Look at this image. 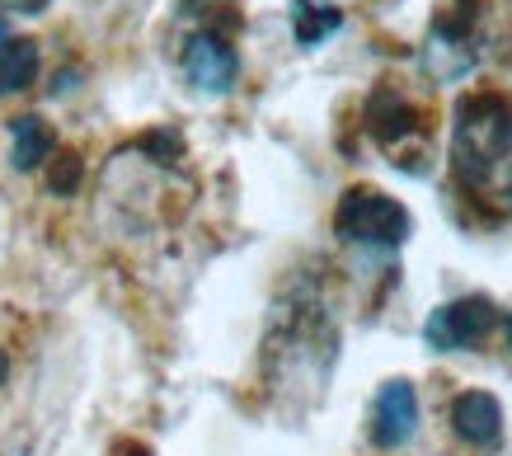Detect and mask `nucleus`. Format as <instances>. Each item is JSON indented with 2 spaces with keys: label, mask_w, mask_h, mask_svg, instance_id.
Here are the masks:
<instances>
[{
  "label": "nucleus",
  "mask_w": 512,
  "mask_h": 456,
  "mask_svg": "<svg viewBox=\"0 0 512 456\" xmlns=\"http://www.w3.org/2000/svg\"><path fill=\"white\" fill-rule=\"evenodd\" d=\"M451 424L470 447H494L503 438V405L489 391H466L451 405Z\"/></svg>",
  "instance_id": "obj_8"
},
{
  "label": "nucleus",
  "mask_w": 512,
  "mask_h": 456,
  "mask_svg": "<svg viewBox=\"0 0 512 456\" xmlns=\"http://www.w3.org/2000/svg\"><path fill=\"white\" fill-rule=\"evenodd\" d=\"M137 146H141V151H151V156H160L165 165H170V160H179V132H170V127H160V132H146Z\"/></svg>",
  "instance_id": "obj_13"
},
{
  "label": "nucleus",
  "mask_w": 512,
  "mask_h": 456,
  "mask_svg": "<svg viewBox=\"0 0 512 456\" xmlns=\"http://www.w3.org/2000/svg\"><path fill=\"white\" fill-rule=\"evenodd\" d=\"M475 38H470V19L466 15H437V24L428 29V43H423V71L442 85L461 80L475 66Z\"/></svg>",
  "instance_id": "obj_4"
},
{
  "label": "nucleus",
  "mask_w": 512,
  "mask_h": 456,
  "mask_svg": "<svg viewBox=\"0 0 512 456\" xmlns=\"http://www.w3.org/2000/svg\"><path fill=\"white\" fill-rule=\"evenodd\" d=\"M10 137H15V170H38L52 151H57V137H52V127L38 118V113H19L15 123H10Z\"/></svg>",
  "instance_id": "obj_9"
},
{
  "label": "nucleus",
  "mask_w": 512,
  "mask_h": 456,
  "mask_svg": "<svg viewBox=\"0 0 512 456\" xmlns=\"http://www.w3.org/2000/svg\"><path fill=\"white\" fill-rule=\"evenodd\" d=\"M184 76L193 90H202V95H226L235 85V76H240V57H235V48L226 43V33H193L184 43Z\"/></svg>",
  "instance_id": "obj_5"
},
{
  "label": "nucleus",
  "mask_w": 512,
  "mask_h": 456,
  "mask_svg": "<svg viewBox=\"0 0 512 456\" xmlns=\"http://www.w3.org/2000/svg\"><path fill=\"white\" fill-rule=\"evenodd\" d=\"M334 231L348 245H372V250H395L409 240V212L381 189H348L334 207Z\"/></svg>",
  "instance_id": "obj_2"
},
{
  "label": "nucleus",
  "mask_w": 512,
  "mask_h": 456,
  "mask_svg": "<svg viewBox=\"0 0 512 456\" xmlns=\"http://www.w3.org/2000/svg\"><path fill=\"white\" fill-rule=\"evenodd\" d=\"M362 123L381 146H400L404 137L423 132V113L409 104V99L395 90V85H376L367 109H362Z\"/></svg>",
  "instance_id": "obj_7"
},
{
  "label": "nucleus",
  "mask_w": 512,
  "mask_h": 456,
  "mask_svg": "<svg viewBox=\"0 0 512 456\" xmlns=\"http://www.w3.org/2000/svg\"><path fill=\"white\" fill-rule=\"evenodd\" d=\"M10 43V24H5V15H0V48Z\"/></svg>",
  "instance_id": "obj_16"
},
{
  "label": "nucleus",
  "mask_w": 512,
  "mask_h": 456,
  "mask_svg": "<svg viewBox=\"0 0 512 456\" xmlns=\"http://www.w3.org/2000/svg\"><path fill=\"white\" fill-rule=\"evenodd\" d=\"M33 76H38V43L33 38H10L0 48V95L29 90Z\"/></svg>",
  "instance_id": "obj_10"
},
{
  "label": "nucleus",
  "mask_w": 512,
  "mask_h": 456,
  "mask_svg": "<svg viewBox=\"0 0 512 456\" xmlns=\"http://www.w3.org/2000/svg\"><path fill=\"white\" fill-rule=\"evenodd\" d=\"M451 174L484 217H512V104L470 95L451 123Z\"/></svg>",
  "instance_id": "obj_1"
},
{
  "label": "nucleus",
  "mask_w": 512,
  "mask_h": 456,
  "mask_svg": "<svg viewBox=\"0 0 512 456\" xmlns=\"http://www.w3.org/2000/svg\"><path fill=\"white\" fill-rule=\"evenodd\" d=\"M414 428H419V395H414V386L409 381H386L372 405V442L395 452V447L414 438Z\"/></svg>",
  "instance_id": "obj_6"
},
{
  "label": "nucleus",
  "mask_w": 512,
  "mask_h": 456,
  "mask_svg": "<svg viewBox=\"0 0 512 456\" xmlns=\"http://www.w3.org/2000/svg\"><path fill=\"white\" fill-rule=\"evenodd\" d=\"M494 301L489 297H466V301H447V306H437L428 315V325H423V339L442 353H456V348H470L480 344L484 334L494 330Z\"/></svg>",
  "instance_id": "obj_3"
},
{
  "label": "nucleus",
  "mask_w": 512,
  "mask_h": 456,
  "mask_svg": "<svg viewBox=\"0 0 512 456\" xmlns=\"http://www.w3.org/2000/svg\"><path fill=\"white\" fill-rule=\"evenodd\" d=\"M80 174H85V165H80L76 151H57V160L47 165V189L57 198H71L80 189Z\"/></svg>",
  "instance_id": "obj_12"
},
{
  "label": "nucleus",
  "mask_w": 512,
  "mask_h": 456,
  "mask_svg": "<svg viewBox=\"0 0 512 456\" xmlns=\"http://www.w3.org/2000/svg\"><path fill=\"white\" fill-rule=\"evenodd\" d=\"M508 344H512V315H508Z\"/></svg>",
  "instance_id": "obj_18"
},
{
  "label": "nucleus",
  "mask_w": 512,
  "mask_h": 456,
  "mask_svg": "<svg viewBox=\"0 0 512 456\" xmlns=\"http://www.w3.org/2000/svg\"><path fill=\"white\" fill-rule=\"evenodd\" d=\"M123 456H151V452H146V447H137V442H132V447H123Z\"/></svg>",
  "instance_id": "obj_17"
},
{
  "label": "nucleus",
  "mask_w": 512,
  "mask_h": 456,
  "mask_svg": "<svg viewBox=\"0 0 512 456\" xmlns=\"http://www.w3.org/2000/svg\"><path fill=\"white\" fill-rule=\"evenodd\" d=\"M5 5H15V10H24V15H43L47 0H5Z\"/></svg>",
  "instance_id": "obj_14"
},
{
  "label": "nucleus",
  "mask_w": 512,
  "mask_h": 456,
  "mask_svg": "<svg viewBox=\"0 0 512 456\" xmlns=\"http://www.w3.org/2000/svg\"><path fill=\"white\" fill-rule=\"evenodd\" d=\"M5 377H10V362H5V348H0V386H5Z\"/></svg>",
  "instance_id": "obj_15"
},
{
  "label": "nucleus",
  "mask_w": 512,
  "mask_h": 456,
  "mask_svg": "<svg viewBox=\"0 0 512 456\" xmlns=\"http://www.w3.org/2000/svg\"><path fill=\"white\" fill-rule=\"evenodd\" d=\"M343 24V15L334 5H315V0H292V33L301 48H315V43H325L329 33Z\"/></svg>",
  "instance_id": "obj_11"
}]
</instances>
